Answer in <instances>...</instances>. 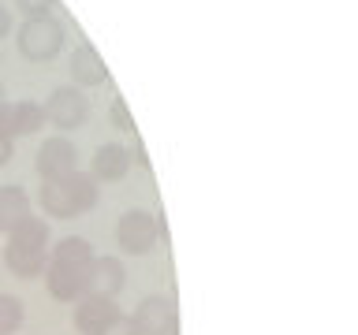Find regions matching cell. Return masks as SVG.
Wrapping results in <instances>:
<instances>
[{
	"label": "cell",
	"mask_w": 358,
	"mask_h": 335,
	"mask_svg": "<svg viewBox=\"0 0 358 335\" xmlns=\"http://www.w3.org/2000/svg\"><path fill=\"white\" fill-rule=\"evenodd\" d=\"M15 8L27 19H41V15H49V11L56 8V0H15Z\"/></svg>",
	"instance_id": "ac0fdd59"
},
{
	"label": "cell",
	"mask_w": 358,
	"mask_h": 335,
	"mask_svg": "<svg viewBox=\"0 0 358 335\" xmlns=\"http://www.w3.org/2000/svg\"><path fill=\"white\" fill-rule=\"evenodd\" d=\"M22 317H27V309H22V298L15 295H0V335H15L22 328Z\"/></svg>",
	"instance_id": "2e32d148"
},
{
	"label": "cell",
	"mask_w": 358,
	"mask_h": 335,
	"mask_svg": "<svg viewBox=\"0 0 358 335\" xmlns=\"http://www.w3.org/2000/svg\"><path fill=\"white\" fill-rule=\"evenodd\" d=\"M108 119H112V127L123 131V134H131L134 131V116H131V108H127V100L116 97L112 100V108H108Z\"/></svg>",
	"instance_id": "e0dca14e"
},
{
	"label": "cell",
	"mask_w": 358,
	"mask_h": 335,
	"mask_svg": "<svg viewBox=\"0 0 358 335\" xmlns=\"http://www.w3.org/2000/svg\"><path fill=\"white\" fill-rule=\"evenodd\" d=\"M11 156H15V145H11V138H0V168H4Z\"/></svg>",
	"instance_id": "ffe728a7"
},
{
	"label": "cell",
	"mask_w": 358,
	"mask_h": 335,
	"mask_svg": "<svg viewBox=\"0 0 358 335\" xmlns=\"http://www.w3.org/2000/svg\"><path fill=\"white\" fill-rule=\"evenodd\" d=\"M8 30H11V11H8L4 4H0V38H4Z\"/></svg>",
	"instance_id": "44dd1931"
},
{
	"label": "cell",
	"mask_w": 358,
	"mask_h": 335,
	"mask_svg": "<svg viewBox=\"0 0 358 335\" xmlns=\"http://www.w3.org/2000/svg\"><path fill=\"white\" fill-rule=\"evenodd\" d=\"M45 112L34 100H4L0 105V138H19V134L41 131Z\"/></svg>",
	"instance_id": "9c48e42d"
},
{
	"label": "cell",
	"mask_w": 358,
	"mask_h": 335,
	"mask_svg": "<svg viewBox=\"0 0 358 335\" xmlns=\"http://www.w3.org/2000/svg\"><path fill=\"white\" fill-rule=\"evenodd\" d=\"M41 209L56 220H75L86 209L97 205V179L90 172H71L64 179H45L41 183Z\"/></svg>",
	"instance_id": "7a4b0ae2"
},
{
	"label": "cell",
	"mask_w": 358,
	"mask_h": 335,
	"mask_svg": "<svg viewBox=\"0 0 358 335\" xmlns=\"http://www.w3.org/2000/svg\"><path fill=\"white\" fill-rule=\"evenodd\" d=\"M0 105H4V86H0Z\"/></svg>",
	"instance_id": "603a6c76"
},
{
	"label": "cell",
	"mask_w": 358,
	"mask_h": 335,
	"mask_svg": "<svg viewBox=\"0 0 358 335\" xmlns=\"http://www.w3.org/2000/svg\"><path fill=\"white\" fill-rule=\"evenodd\" d=\"M97 335H138V328H134V320H131V317H120V313H116V317H112Z\"/></svg>",
	"instance_id": "d6986e66"
},
{
	"label": "cell",
	"mask_w": 358,
	"mask_h": 335,
	"mask_svg": "<svg viewBox=\"0 0 358 335\" xmlns=\"http://www.w3.org/2000/svg\"><path fill=\"white\" fill-rule=\"evenodd\" d=\"M94 265V261H90ZM90 265H64V261H49L45 268V287L56 302H78L90 287Z\"/></svg>",
	"instance_id": "8992f818"
},
{
	"label": "cell",
	"mask_w": 358,
	"mask_h": 335,
	"mask_svg": "<svg viewBox=\"0 0 358 335\" xmlns=\"http://www.w3.org/2000/svg\"><path fill=\"white\" fill-rule=\"evenodd\" d=\"M71 78H75L78 89L101 86L108 78V67H105V60H101V52L94 49V45H78V49L71 52Z\"/></svg>",
	"instance_id": "7c38bea8"
},
{
	"label": "cell",
	"mask_w": 358,
	"mask_h": 335,
	"mask_svg": "<svg viewBox=\"0 0 358 335\" xmlns=\"http://www.w3.org/2000/svg\"><path fill=\"white\" fill-rule=\"evenodd\" d=\"M164 239V220L150 209H127L116 220V246L123 253H150Z\"/></svg>",
	"instance_id": "3957f363"
},
{
	"label": "cell",
	"mask_w": 358,
	"mask_h": 335,
	"mask_svg": "<svg viewBox=\"0 0 358 335\" xmlns=\"http://www.w3.org/2000/svg\"><path fill=\"white\" fill-rule=\"evenodd\" d=\"M41 112H45V123H52L60 131H75L90 116V97L78 86H56L49 100L41 105Z\"/></svg>",
	"instance_id": "5b68a950"
},
{
	"label": "cell",
	"mask_w": 358,
	"mask_h": 335,
	"mask_svg": "<svg viewBox=\"0 0 358 335\" xmlns=\"http://www.w3.org/2000/svg\"><path fill=\"white\" fill-rule=\"evenodd\" d=\"M15 41H19V52L27 56V60L45 64V60H52V56L64 52L67 30H64V22H56L52 15H41V19H27V22H22Z\"/></svg>",
	"instance_id": "277c9868"
},
{
	"label": "cell",
	"mask_w": 358,
	"mask_h": 335,
	"mask_svg": "<svg viewBox=\"0 0 358 335\" xmlns=\"http://www.w3.org/2000/svg\"><path fill=\"white\" fill-rule=\"evenodd\" d=\"M134 328L138 335H176L179 332V313L168 298L161 295H150L138 302V309H134Z\"/></svg>",
	"instance_id": "52a82bcc"
},
{
	"label": "cell",
	"mask_w": 358,
	"mask_h": 335,
	"mask_svg": "<svg viewBox=\"0 0 358 335\" xmlns=\"http://www.w3.org/2000/svg\"><path fill=\"white\" fill-rule=\"evenodd\" d=\"M127 168H131V149H123L120 142L97 145V153H94V179H101V183H116V179L127 175Z\"/></svg>",
	"instance_id": "4fadbf2b"
},
{
	"label": "cell",
	"mask_w": 358,
	"mask_h": 335,
	"mask_svg": "<svg viewBox=\"0 0 358 335\" xmlns=\"http://www.w3.org/2000/svg\"><path fill=\"white\" fill-rule=\"evenodd\" d=\"M134 161H138V164H145V168H150V156H145V145H134Z\"/></svg>",
	"instance_id": "7402d4cb"
},
{
	"label": "cell",
	"mask_w": 358,
	"mask_h": 335,
	"mask_svg": "<svg viewBox=\"0 0 358 335\" xmlns=\"http://www.w3.org/2000/svg\"><path fill=\"white\" fill-rule=\"evenodd\" d=\"M123 283H127V272H123L120 257H94V265H90V287L86 295H120Z\"/></svg>",
	"instance_id": "8fae6325"
},
{
	"label": "cell",
	"mask_w": 358,
	"mask_h": 335,
	"mask_svg": "<svg viewBox=\"0 0 358 335\" xmlns=\"http://www.w3.org/2000/svg\"><path fill=\"white\" fill-rule=\"evenodd\" d=\"M30 216V198L22 186H0V231H15Z\"/></svg>",
	"instance_id": "5bb4252c"
},
{
	"label": "cell",
	"mask_w": 358,
	"mask_h": 335,
	"mask_svg": "<svg viewBox=\"0 0 358 335\" xmlns=\"http://www.w3.org/2000/svg\"><path fill=\"white\" fill-rule=\"evenodd\" d=\"M116 302L105 298V295H83L78 298V306H75V328L83 332V335H97L105 324L116 317Z\"/></svg>",
	"instance_id": "30bf717a"
},
{
	"label": "cell",
	"mask_w": 358,
	"mask_h": 335,
	"mask_svg": "<svg viewBox=\"0 0 358 335\" xmlns=\"http://www.w3.org/2000/svg\"><path fill=\"white\" fill-rule=\"evenodd\" d=\"M34 168H38L41 179H64V175L78 172V149H75V142L60 138V134L49 138V142H41Z\"/></svg>",
	"instance_id": "ba28073f"
},
{
	"label": "cell",
	"mask_w": 358,
	"mask_h": 335,
	"mask_svg": "<svg viewBox=\"0 0 358 335\" xmlns=\"http://www.w3.org/2000/svg\"><path fill=\"white\" fill-rule=\"evenodd\" d=\"M52 261H64V265H90V261H94V246H90V239H83V234H67V239L56 242Z\"/></svg>",
	"instance_id": "9a60e30c"
},
{
	"label": "cell",
	"mask_w": 358,
	"mask_h": 335,
	"mask_svg": "<svg viewBox=\"0 0 358 335\" xmlns=\"http://www.w3.org/2000/svg\"><path fill=\"white\" fill-rule=\"evenodd\" d=\"M45 257H49V223L38 220L30 212L15 231H8V246H4V265L11 276L19 279H34L45 272Z\"/></svg>",
	"instance_id": "6da1fadb"
}]
</instances>
